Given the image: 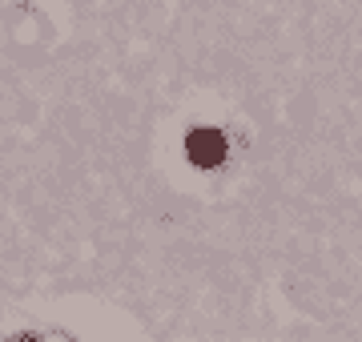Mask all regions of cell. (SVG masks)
<instances>
[{"label":"cell","mask_w":362,"mask_h":342,"mask_svg":"<svg viewBox=\"0 0 362 342\" xmlns=\"http://www.w3.org/2000/svg\"><path fill=\"white\" fill-rule=\"evenodd\" d=\"M185 158L194 161L197 170H214L226 158V137L218 129H194L185 137Z\"/></svg>","instance_id":"6da1fadb"}]
</instances>
